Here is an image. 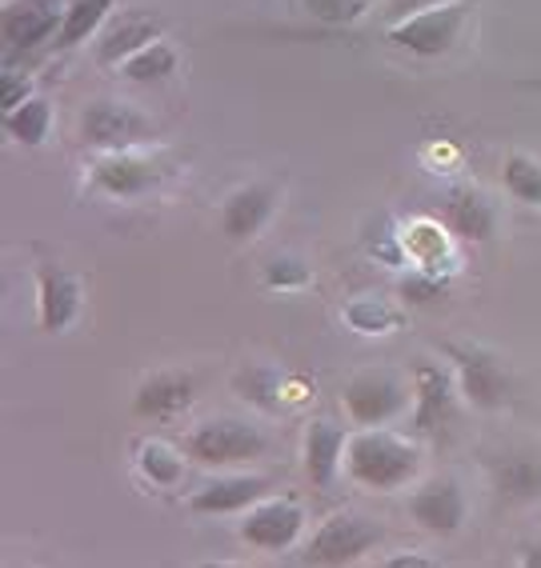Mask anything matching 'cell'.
<instances>
[{"label": "cell", "instance_id": "24", "mask_svg": "<svg viewBox=\"0 0 541 568\" xmlns=\"http://www.w3.org/2000/svg\"><path fill=\"white\" fill-rule=\"evenodd\" d=\"M501 181H505V189H510L518 201L538 204L541 209V164L538 161H530V156H510Z\"/></svg>", "mask_w": 541, "mask_h": 568}, {"label": "cell", "instance_id": "4", "mask_svg": "<svg viewBox=\"0 0 541 568\" xmlns=\"http://www.w3.org/2000/svg\"><path fill=\"white\" fill-rule=\"evenodd\" d=\"M301 525H305L301 508L289 505V500H269V505L249 513L246 525H241V537L253 548H266V552H285L301 537Z\"/></svg>", "mask_w": 541, "mask_h": 568}, {"label": "cell", "instance_id": "27", "mask_svg": "<svg viewBox=\"0 0 541 568\" xmlns=\"http://www.w3.org/2000/svg\"><path fill=\"white\" fill-rule=\"evenodd\" d=\"M24 101H29V77H21V72H4V81H0V104H4V112H12Z\"/></svg>", "mask_w": 541, "mask_h": 568}, {"label": "cell", "instance_id": "14", "mask_svg": "<svg viewBox=\"0 0 541 568\" xmlns=\"http://www.w3.org/2000/svg\"><path fill=\"white\" fill-rule=\"evenodd\" d=\"M341 457H345V437L333 420H313L305 433V468L313 485H329L338 473Z\"/></svg>", "mask_w": 541, "mask_h": 568}, {"label": "cell", "instance_id": "22", "mask_svg": "<svg viewBox=\"0 0 541 568\" xmlns=\"http://www.w3.org/2000/svg\"><path fill=\"white\" fill-rule=\"evenodd\" d=\"M173 69H177V52L161 41H153L149 49L133 52V57L124 61V77H129V81H141V84L161 81V77H169Z\"/></svg>", "mask_w": 541, "mask_h": 568}, {"label": "cell", "instance_id": "6", "mask_svg": "<svg viewBox=\"0 0 541 568\" xmlns=\"http://www.w3.org/2000/svg\"><path fill=\"white\" fill-rule=\"evenodd\" d=\"M401 405H405V388L398 385V376L365 373V376H358V381H349V388H345V408L361 425L389 420Z\"/></svg>", "mask_w": 541, "mask_h": 568}, {"label": "cell", "instance_id": "31", "mask_svg": "<svg viewBox=\"0 0 541 568\" xmlns=\"http://www.w3.org/2000/svg\"><path fill=\"white\" fill-rule=\"evenodd\" d=\"M525 565H541V552H530V557H525Z\"/></svg>", "mask_w": 541, "mask_h": 568}, {"label": "cell", "instance_id": "10", "mask_svg": "<svg viewBox=\"0 0 541 568\" xmlns=\"http://www.w3.org/2000/svg\"><path fill=\"white\" fill-rule=\"evenodd\" d=\"M157 181V169L137 156H104L101 164H92V184L109 196H137Z\"/></svg>", "mask_w": 541, "mask_h": 568}, {"label": "cell", "instance_id": "1", "mask_svg": "<svg viewBox=\"0 0 541 568\" xmlns=\"http://www.w3.org/2000/svg\"><path fill=\"white\" fill-rule=\"evenodd\" d=\"M349 477L369 488H398L418 473V448L393 433H361L345 445Z\"/></svg>", "mask_w": 541, "mask_h": 568}, {"label": "cell", "instance_id": "17", "mask_svg": "<svg viewBox=\"0 0 541 568\" xmlns=\"http://www.w3.org/2000/svg\"><path fill=\"white\" fill-rule=\"evenodd\" d=\"M450 376L433 365L418 368V428H438L445 408H450Z\"/></svg>", "mask_w": 541, "mask_h": 568}, {"label": "cell", "instance_id": "23", "mask_svg": "<svg viewBox=\"0 0 541 568\" xmlns=\"http://www.w3.org/2000/svg\"><path fill=\"white\" fill-rule=\"evenodd\" d=\"M453 229L461 236H470V241H481V236H490L493 229V209L481 201L478 193H461L453 201Z\"/></svg>", "mask_w": 541, "mask_h": 568}, {"label": "cell", "instance_id": "26", "mask_svg": "<svg viewBox=\"0 0 541 568\" xmlns=\"http://www.w3.org/2000/svg\"><path fill=\"white\" fill-rule=\"evenodd\" d=\"M141 465H144V473L157 480V485H173L177 473H181V468H177V460H173V453H169V448H161V445L144 448Z\"/></svg>", "mask_w": 541, "mask_h": 568}, {"label": "cell", "instance_id": "15", "mask_svg": "<svg viewBox=\"0 0 541 568\" xmlns=\"http://www.w3.org/2000/svg\"><path fill=\"white\" fill-rule=\"evenodd\" d=\"M261 493H266V480L261 477H226L204 485L193 497V508L197 513H237V508L253 505Z\"/></svg>", "mask_w": 541, "mask_h": 568}, {"label": "cell", "instance_id": "2", "mask_svg": "<svg viewBox=\"0 0 541 568\" xmlns=\"http://www.w3.org/2000/svg\"><path fill=\"white\" fill-rule=\"evenodd\" d=\"M266 453V437L246 420L233 416H213L189 437V457L201 465H241Z\"/></svg>", "mask_w": 541, "mask_h": 568}, {"label": "cell", "instance_id": "21", "mask_svg": "<svg viewBox=\"0 0 541 568\" xmlns=\"http://www.w3.org/2000/svg\"><path fill=\"white\" fill-rule=\"evenodd\" d=\"M49 124H52L49 101H32L29 97L24 104H17L12 112H4V129H9L12 141H21V144H44Z\"/></svg>", "mask_w": 541, "mask_h": 568}, {"label": "cell", "instance_id": "3", "mask_svg": "<svg viewBox=\"0 0 541 568\" xmlns=\"http://www.w3.org/2000/svg\"><path fill=\"white\" fill-rule=\"evenodd\" d=\"M461 24H465V4H433V9L405 17L389 37H393V44L413 52V57H438V52H445L458 41Z\"/></svg>", "mask_w": 541, "mask_h": 568}, {"label": "cell", "instance_id": "5", "mask_svg": "<svg viewBox=\"0 0 541 568\" xmlns=\"http://www.w3.org/2000/svg\"><path fill=\"white\" fill-rule=\"evenodd\" d=\"M61 24L64 12L57 0H12L4 9V41L12 49H37L52 32H61Z\"/></svg>", "mask_w": 541, "mask_h": 568}, {"label": "cell", "instance_id": "13", "mask_svg": "<svg viewBox=\"0 0 541 568\" xmlns=\"http://www.w3.org/2000/svg\"><path fill=\"white\" fill-rule=\"evenodd\" d=\"M189 396H193V385H189V376H181V373H157V376H149V381L141 385V393H137L133 408L141 416L164 420V416L181 413V408L189 405Z\"/></svg>", "mask_w": 541, "mask_h": 568}, {"label": "cell", "instance_id": "20", "mask_svg": "<svg viewBox=\"0 0 541 568\" xmlns=\"http://www.w3.org/2000/svg\"><path fill=\"white\" fill-rule=\"evenodd\" d=\"M157 37V24L153 21H141V17H133V21H121L109 37L101 41V61H129L133 52L149 49Z\"/></svg>", "mask_w": 541, "mask_h": 568}, {"label": "cell", "instance_id": "7", "mask_svg": "<svg viewBox=\"0 0 541 568\" xmlns=\"http://www.w3.org/2000/svg\"><path fill=\"white\" fill-rule=\"evenodd\" d=\"M84 141L89 144H101V149H124V144H137L144 141V132L149 124L137 116L133 109H124L117 101H92L84 109Z\"/></svg>", "mask_w": 541, "mask_h": 568}, {"label": "cell", "instance_id": "9", "mask_svg": "<svg viewBox=\"0 0 541 568\" xmlns=\"http://www.w3.org/2000/svg\"><path fill=\"white\" fill-rule=\"evenodd\" d=\"M409 513L429 532H453L465 520V497L458 493L453 480H433V485H425L418 497L409 500Z\"/></svg>", "mask_w": 541, "mask_h": 568}, {"label": "cell", "instance_id": "28", "mask_svg": "<svg viewBox=\"0 0 541 568\" xmlns=\"http://www.w3.org/2000/svg\"><path fill=\"white\" fill-rule=\"evenodd\" d=\"M305 281V268L301 264H293V256H277L273 264H269V284H277V288H293V284Z\"/></svg>", "mask_w": 541, "mask_h": 568}, {"label": "cell", "instance_id": "8", "mask_svg": "<svg viewBox=\"0 0 541 568\" xmlns=\"http://www.w3.org/2000/svg\"><path fill=\"white\" fill-rule=\"evenodd\" d=\"M373 540H378V528L373 525L353 520V517H338L313 537L309 560H313V565H349V560H358L361 552H369Z\"/></svg>", "mask_w": 541, "mask_h": 568}, {"label": "cell", "instance_id": "12", "mask_svg": "<svg viewBox=\"0 0 541 568\" xmlns=\"http://www.w3.org/2000/svg\"><path fill=\"white\" fill-rule=\"evenodd\" d=\"M269 213H273V189H266V184H249V189L229 196L221 224H226V233L233 236V241H246V236H253L257 229L269 221Z\"/></svg>", "mask_w": 541, "mask_h": 568}, {"label": "cell", "instance_id": "18", "mask_svg": "<svg viewBox=\"0 0 541 568\" xmlns=\"http://www.w3.org/2000/svg\"><path fill=\"white\" fill-rule=\"evenodd\" d=\"M109 9H113V0H69L64 24H61V32H57V44L72 49V44L89 41L92 32H97V24L109 17Z\"/></svg>", "mask_w": 541, "mask_h": 568}, {"label": "cell", "instance_id": "29", "mask_svg": "<svg viewBox=\"0 0 541 568\" xmlns=\"http://www.w3.org/2000/svg\"><path fill=\"white\" fill-rule=\"evenodd\" d=\"M433 4H441V0H393V12H398V17H413V12L433 9Z\"/></svg>", "mask_w": 541, "mask_h": 568}, {"label": "cell", "instance_id": "11", "mask_svg": "<svg viewBox=\"0 0 541 568\" xmlns=\"http://www.w3.org/2000/svg\"><path fill=\"white\" fill-rule=\"evenodd\" d=\"M458 365H461V393L470 396L478 408H493V405L505 400V381H501L493 356L473 353V348H461Z\"/></svg>", "mask_w": 541, "mask_h": 568}, {"label": "cell", "instance_id": "30", "mask_svg": "<svg viewBox=\"0 0 541 568\" xmlns=\"http://www.w3.org/2000/svg\"><path fill=\"white\" fill-rule=\"evenodd\" d=\"M405 296H409V301H429V296H438V284L409 281V284H405Z\"/></svg>", "mask_w": 541, "mask_h": 568}, {"label": "cell", "instance_id": "25", "mask_svg": "<svg viewBox=\"0 0 541 568\" xmlns=\"http://www.w3.org/2000/svg\"><path fill=\"white\" fill-rule=\"evenodd\" d=\"M305 4L313 17H321L329 24H349L353 17L365 12V0H305Z\"/></svg>", "mask_w": 541, "mask_h": 568}, {"label": "cell", "instance_id": "19", "mask_svg": "<svg viewBox=\"0 0 541 568\" xmlns=\"http://www.w3.org/2000/svg\"><path fill=\"white\" fill-rule=\"evenodd\" d=\"M498 488L510 500L541 497V457H510L498 465Z\"/></svg>", "mask_w": 541, "mask_h": 568}, {"label": "cell", "instance_id": "16", "mask_svg": "<svg viewBox=\"0 0 541 568\" xmlns=\"http://www.w3.org/2000/svg\"><path fill=\"white\" fill-rule=\"evenodd\" d=\"M77 305H81V284L64 273H44L41 276V325L49 333H61L77 316Z\"/></svg>", "mask_w": 541, "mask_h": 568}]
</instances>
